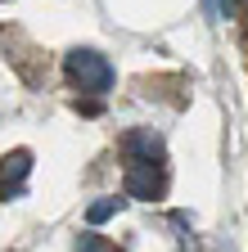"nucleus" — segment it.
Segmentation results:
<instances>
[{
  "mask_svg": "<svg viewBox=\"0 0 248 252\" xmlns=\"http://www.w3.org/2000/svg\"><path fill=\"white\" fill-rule=\"evenodd\" d=\"M64 72H68V81H72L77 90H86V94H108V86H113L108 59L95 54V50H72V54L64 59Z\"/></svg>",
  "mask_w": 248,
  "mask_h": 252,
  "instance_id": "obj_1",
  "label": "nucleus"
},
{
  "mask_svg": "<svg viewBox=\"0 0 248 252\" xmlns=\"http://www.w3.org/2000/svg\"><path fill=\"white\" fill-rule=\"evenodd\" d=\"M122 189H127V198H140V203H153L167 194V171L163 162H131L127 176H122Z\"/></svg>",
  "mask_w": 248,
  "mask_h": 252,
  "instance_id": "obj_2",
  "label": "nucleus"
},
{
  "mask_svg": "<svg viewBox=\"0 0 248 252\" xmlns=\"http://www.w3.org/2000/svg\"><path fill=\"white\" fill-rule=\"evenodd\" d=\"M27 176H32V153H27V149L5 153V158H0V198H23Z\"/></svg>",
  "mask_w": 248,
  "mask_h": 252,
  "instance_id": "obj_3",
  "label": "nucleus"
},
{
  "mask_svg": "<svg viewBox=\"0 0 248 252\" xmlns=\"http://www.w3.org/2000/svg\"><path fill=\"white\" fill-rule=\"evenodd\" d=\"M122 153L131 162H163V135L153 126H136V131L122 135Z\"/></svg>",
  "mask_w": 248,
  "mask_h": 252,
  "instance_id": "obj_4",
  "label": "nucleus"
},
{
  "mask_svg": "<svg viewBox=\"0 0 248 252\" xmlns=\"http://www.w3.org/2000/svg\"><path fill=\"white\" fill-rule=\"evenodd\" d=\"M122 203H127V198H100V203H90V207H86V220H90V225H104L108 216L122 212Z\"/></svg>",
  "mask_w": 248,
  "mask_h": 252,
  "instance_id": "obj_5",
  "label": "nucleus"
},
{
  "mask_svg": "<svg viewBox=\"0 0 248 252\" xmlns=\"http://www.w3.org/2000/svg\"><path fill=\"white\" fill-rule=\"evenodd\" d=\"M77 252H108V243L100 234H77Z\"/></svg>",
  "mask_w": 248,
  "mask_h": 252,
  "instance_id": "obj_6",
  "label": "nucleus"
}]
</instances>
